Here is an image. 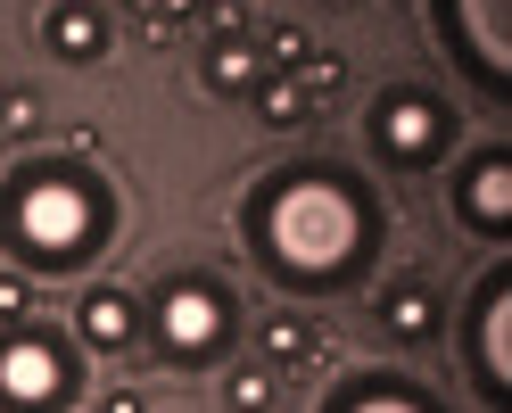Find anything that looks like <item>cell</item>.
<instances>
[{
  "instance_id": "6da1fadb",
  "label": "cell",
  "mask_w": 512,
  "mask_h": 413,
  "mask_svg": "<svg viewBox=\"0 0 512 413\" xmlns=\"http://www.w3.org/2000/svg\"><path fill=\"white\" fill-rule=\"evenodd\" d=\"M240 240H248V257L265 265L281 290L331 298V290H347V281L372 265V248H380V199L347 166L306 157V166L265 174L240 199Z\"/></svg>"
},
{
  "instance_id": "7a4b0ae2",
  "label": "cell",
  "mask_w": 512,
  "mask_h": 413,
  "mask_svg": "<svg viewBox=\"0 0 512 413\" xmlns=\"http://www.w3.org/2000/svg\"><path fill=\"white\" fill-rule=\"evenodd\" d=\"M116 240V190L83 157H34L0 182V248L25 273H75Z\"/></svg>"
},
{
  "instance_id": "3957f363",
  "label": "cell",
  "mask_w": 512,
  "mask_h": 413,
  "mask_svg": "<svg viewBox=\"0 0 512 413\" xmlns=\"http://www.w3.org/2000/svg\"><path fill=\"white\" fill-rule=\"evenodd\" d=\"M240 331V306L215 273H166L149 298V339L166 364H215Z\"/></svg>"
},
{
  "instance_id": "277c9868",
  "label": "cell",
  "mask_w": 512,
  "mask_h": 413,
  "mask_svg": "<svg viewBox=\"0 0 512 413\" xmlns=\"http://www.w3.org/2000/svg\"><path fill=\"white\" fill-rule=\"evenodd\" d=\"M75 339L50 323H0V413H67L75 397Z\"/></svg>"
},
{
  "instance_id": "5b68a950",
  "label": "cell",
  "mask_w": 512,
  "mask_h": 413,
  "mask_svg": "<svg viewBox=\"0 0 512 413\" xmlns=\"http://www.w3.org/2000/svg\"><path fill=\"white\" fill-rule=\"evenodd\" d=\"M430 25L488 100H512V0H430Z\"/></svg>"
},
{
  "instance_id": "8992f818",
  "label": "cell",
  "mask_w": 512,
  "mask_h": 413,
  "mask_svg": "<svg viewBox=\"0 0 512 413\" xmlns=\"http://www.w3.org/2000/svg\"><path fill=\"white\" fill-rule=\"evenodd\" d=\"M364 133H372V149L389 157V166H438V157L455 149V116H446L430 91H380Z\"/></svg>"
},
{
  "instance_id": "52a82bcc",
  "label": "cell",
  "mask_w": 512,
  "mask_h": 413,
  "mask_svg": "<svg viewBox=\"0 0 512 413\" xmlns=\"http://www.w3.org/2000/svg\"><path fill=\"white\" fill-rule=\"evenodd\" d=\"M471 380L496 413H512V265L479 273L471 290Z\"/></svg>"
},
{
  "instance_id": "ba28073f",
  "label": "cell",
  "mask_w": 512,
  "mask_h": 413,
  "mask_svg": "<svg viewBox=\"0 0 512 413\" xmlns=\"http://www.w3.org/2000/svg\"><path fill=\"white\" fill-rule=\"evenodd\" d=\"M455 207H463V224H471L479 240H504V232H512V157H504V149H479L471 166H463Z\"/></svg>"
},
{
  "instance_id": "9c48e42d",
  "label": "cell",
  "mask_w": 512,
  "mask_h": 413,
  "mask_svg": "<svg viewBox=\"0 0 512 413\" xmlns=\"http://www.w3.org/2000/svg\"><path fill=\"white\" fill-rule=\"evenodd\" d=\"M438 290H430V273H397L389 290L372 298V323H380V339H397V347H430L438 339Z\"/></svg>"
},
{
  "instance_id": "30bf717a",
  "label": "cell",
  "mask_w": 512,
  "mask_h": 413,
  "mask_svg": "<svg viewBox=\"0 0 512 413\" xmlns=\"http://www.w3.org/2000/svg\"><path fill=\"white\" fill-rule=\"evenodd\" d=\"M314 413H446V405L422 389V380H405V372H347Z\"/></svg>"
},
{
  "instance_id": "8fae6325",
  "label": "cell",
  "mask_w": 512,
  "mask_h": 413,
  "mask_svg": "<svg viewBox=\"0 0 512 413\" xmlns=\"http://www.w3.org/2000/svg\"><path fill=\"white\" fill-rule=\"evenodd\" d=\"M75 339L91 347V356H116V347L141 339V306L124 298L116 281H100V290H83V306H75Z\"/></svg>"
},
{
  "instance_id": "7c38bea8",
  "label": "cell",
  "mask_w": 512,
  "mask_h": 413,
  "mask_svg": "<svg viewBox=\"0 0 512 413\" xmlns=\"http://www.w3.org/2000/svg\"><path fill=\"white\" fill-rule=\"evenodd\" d=\"M42 50L67 58V67H91V58L108 50V9H91V0H58L42 17Z\"/></svg>"
},
{
  "instance_id": "4fadbf2b",
  "label": "cell",
  "mask_w": 512,
  "mask_h": 413,
  "mask_svg": "<svg viewBox=\"0 0 512 413\" xmlns=\"http://www.w3.org/2000/svg\"><path fill=\"white\" fill-rule=\"evenodd\" d=\"M256 339H265L273 364H314V356H323V331L298 323V314H265V331H256Z\"/></svg>"
},
{
  "instance_id": "5bb4252c",
  "label": "cell",
  "mask_w": 512,
  "mask_h": 413,
  "mask_svg": "<svg viewBox=\"0 0 512 413\" xmlns=\"http://www.w3.org/2000/svg\"><path fill=\"white\" fill-rule=\"evenodd\" d=\"M207 83H215V91H256L265 67H256L248 42H215V50H207Z\"/></svg>"
},
{
  "instance_id": "9a60e30c",
  "label": "cell",
  "mask_w": 512,
  "mask_h": 413,
  "mask_svg": "<svg viewBox=\"0 0 512 413\" xmlns=\"http://www.w3.org/2000/svg\"><path fill=\"white\" fill-rule=\"evenodd\" d=\"M256 108H265V124H306V83L298 75H273V83H256Z\"/></svg>"
},
{
  "instance_id": "2e32d148",
  "label": "cell",
  "mask_w": 512,
  "mask_h": 413,
  "mask_svg": "<svg viewBox=\"0 0 512 413\" xmlns=\"http://www.w3.org/2000/svg\"><path fill=\"white\" fill-rule=\"evenodd\" d=\"M223 405H232V413H273V372L240 364L232 380H223Z\"/></svg>"
},
{
  "instance_id": "e0dca14e",
  "label": "cell",
  "mask_w": 512,
  "mask_h": 413,
  "mask_svg": "<svg viewBox=\"0 0 512 413\" xmlns=\"http://www.w3.org/2000/svg\"><path fill=\"white\" fill-rule=\"evenodd\" d=\"M298 83H306V100H323V91L347 83V67H339V58H306V75H298Z\"/></svg>"
},
{
  "instance_id": "ac0fdd59",
  "label": "cell",
  "mask_w": 512,
  "mask_h": 413,
  "mask_svg": "<svg viewBox=\"0 0 512 413\" xmlns=\"http://www.w3.org/2000/svg\"><path fill=\"white\" fill-rule=\"evenodd\" d=\"M34 91H9V100H0V124H9V133H34Z\"/></svg>"
},
{
  "instance_id": "d6986e66",
  "label": "cell",
  "mask_w": 512,
  "mask_h": 413,
  "mask_svg": "<svg viewBox=\"0 0 512 413\" xmlns=\"http://www.w3.org/2000/svg\"><path fill=\"white\" fill-rule=\"evenodd\" d=\"M25 314V273H0V323H17Z\"/></svg>"
},
{
  "instance_id": "ffe728a7",
  "label": "cell",
  "mask_w": 512,
  "mask_h": 413,
  "mask_svg": "<svg viewBox=\"0 0 512 413\" xmlns=\"http://www.w3.org/2000/svg\"><path fill=\"white\" fill-rule=\"evenodd\" d=\"M100 413H141V397H133V389H108V397H100Z\"/></svg>"
}]
</instances>
